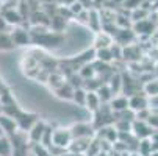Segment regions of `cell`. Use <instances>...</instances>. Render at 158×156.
Masks as SVG:
<instances>
[{
  "instance_id": "10",
  "label": "cell",
  "mask_w": 158,
  "mask_h": 156,
  "mask_svg": "<svg viewBox=\"0 0 158 156\" xmlns=\"http://www.w3.org/2000/svg\"><path fill=\"white\" fill-rule=\"evenodd\" d=\"M91 113H96V111L100 109L102 106V102H100V97L97 92L94 91H88V95H86V105H85Z\"/></svg>"
},
{
  "instance_id": "5",
  "label": "cell",
  "mask_w": 158,
  "mask_h": 156,
  "mask_svg": "<svg viewBox=\"0 0 158 156\" xmlns=\"http://www.w3.org/2000/svg\"><path fill=\"white\" fill-rule=\"evenodd\" d=\"M10 34H11L14 46H30L31 44V33L24 30L22 27H14Z\"/></svg>"
},
{
  "instance_id": "1",
  "label": "cell",
  "mask_w": 158,
  "mask_h": 156,
  "mask_svg": "<svg viewBox=\"0 0 158 156\" xmlns=\"http://www.w3.org/2000/svg\"><path fill=\"white\" fill-rule=\"evenodd\" d=\"M72 141H74V138H72L71 128H56V130H53L52 145H55L61 150H67L69 145L72 144Z\"/></svg>"
},
{
  "instance_id": "13",
  "label": "cell",
  "mask_w": 158,
  "mask_h": 156,
  "mask_svg": "<svg viewBox=\"0 0 158 156\" xmlns=\"http://www.w3.org/2000/svg\"><path fill=\"white\" fill-rule=\"evenodd\" d=\"M14 154V145L6 136L0 138V156H13Z\"/></svg>"
},
{
  "instance_id": "23",
  "label": "cell",
  "mask_w": 158,
  "mask_h": 156,
  "mask_svg": "<svg viewBox=\"0 0 158 156\" xmlns=\"http://www.w3.org/2000/svg\"><path fill=\"white\" fill-rule=\"evenodd\" d=\"M128 156H143V154H141V153H139V151L136 150V151H131V153H130Z\"/></svg>"
},
{
  "instance_id": "7",
  "label": "cell",
  "mask_w": 158,
  "mask_h": 156,
  "mask_svg": "<svg viewBox=\"0 0 158 156\" xmlns=\"http://www.w3.org/2000/svg\"><path fill=\"white\" fill-rule=\"evenodd\" d=\"M2 16L6 19V22L13 27H19L22 24V16L19 13V10H14V8H2Z\"/></svg>"
},
{
  "instance_id": "16",
  "label": "cell",
  "mask_w": 158,
  "mask_h": 156,
  "mask_svg": "<svg viewBox=\"0 0 158 156\" xmlns=\"http://www.w3.org/2000/svg\"><path fill=\"white\" fill-rule=\"evenodd\" d=\"M96 58L105 64L111 62L113 59H114V56H113L111 53V49H100V50H96Z\"/></svg>"
},
{
  "instance_id": "8",
  "label": "cell",
  "mask_w": 158,
  "mask_h": 156,
  "mask_svg": "<svg viewBox=\"0 0 158 156\" xmlns=\"http://www.w3.org/2000/svg\"><path fill=\"white\" fill-rule=\"evenodd\" d=\"M94 44H96V50H100V49H110L111 46H113V38H111V34L110 33H106V31H99L97 33V38H96V41H94Z\"/></svg>"
},
{
  "instance_id": "26",
  "label": "cell",
  "mask_w": 158,
  "mask_h": 156,
  "mask_svg": "<svg viewBox=\"0 0 158 156\" xmlns=\"http://www.w3.org/2000/svg\"><path fill=\"white\" fill-rule=\"evenodd\" d=\"M146 2H149V3H152V5H153V2H155V0H146Z\"/></svg>"
},
{
  "instance_id": "24",
  "label": "cell",
  "mask_w": 158,
  "mask_h": 156,
  "mask_svg": "<svg viewBox=\"0 0 158 156\" xmlns=\"http://www.w3.org/2000/svg\"><path fill=\"white\" fill-rule=\"evenodd\" d=\"M2 136H5V131L2 130V126H0V138H2Z\"/></svg>"
},
{
  "instance_id": "17",
  "label": "cell",
  "mask_w": 158,
  "mask_h": 156,
  "mask_svg": "<svg viewBox=\"0 0 158 156\" xmlns=\"http://www.w3.org/2000/svg\"><path fill=\"white\" fill-rule=\"evenodd\" d=\"M86 95H88V91H86V89H83V87H77L75 91H74V97H72V100H74L75 103L85 106V105H86Z\"/></svg>"
},
{
  "instance_id": "3",
  "label": "cell",
  "mask_w": 158,
  "mask_h": 156,
  "mask_svg": "<svg viewBox=\"0 0 158 156\" xmlns=\"http://www.w3.org/2000/svg\"><path fill=\"white\" fill-rule=\"evenodd\" d=\"M149 105H150V98L144 94H133L128 97V109H131L135 114L141 113L144 109H149Z\"/></svg>"
},
{
  "instance_id": "9",
  "label": "cell",
  "mask_w": 158,
  "mask_h": 156,
  "mask_svg": "<svg viewBox=\"0 0 158 156\" xmlns=\"http://www.w3.org/2000/svg\"><path fill=\"white\" fill-rule=\"evenodd\" d=\"M113 109V113H121V111H127L128 109V97L125 95H114L110 103H108Z\"/></svg>"
},
{
  "instance_id": "19",
  "label": "cell",
  "mask_w": 158,
  "mask_h": 156,
  "mask_svg": "<svg viewBox=\"0 0 158 156\" xmlns=\"http://www.w3.org/2000/svg\"><path fill=\"white\" fill-rule=\"evenodd\" d=\"M147 14H149V10H146V8H143V6H139V8H136V10H133V13H131V19L133 20H146L147 19Z\"/></svg>"
},
{
  "instance_id": "20",
  "label": "cell",
  "mask_w": 158,
  "mask_h": 156,
  "mask_svg": "<svg viewBox=\"0 0 158 156\" xmlns=\"http://www.w3.org/2000/svg\"><path fill=\"white\" fill-rule=\"evenodd\" d=\"M33 153L36 156H53L47 147H44L41 144H33Z\"/></svg>"
},
{
  "instance_id": "15",
  "label": "cell",
  "mask_w": 158,
  "mask_h": 156,
  "mask_svg": "<svg viewBox=\"0 0 158 156\" xmlns=\"http://www.w3.org/2000/svg\"><path fill=\"white\" fill-rule=\"evenodd\" d=\"M110 87H111V91H113V94H119L121 91H122V77L119 75V74H114L111 77V80H110V84H108Z\"/></svg>"
},
{
  "instance_id": "14",
  "label": "cell",
  "mask_w": 158,
  "mask_h": 156,
  "mask_svg": "<svg viewBox=\"0 0 158 156\" xmlns=\"http://www.w3.org/2000/svg\"><path fill=\"white\" fill-rule=\"evenodd\" d=\"M14 42L10 33H0V50H11L14 49Z\"/></svg>"
},
{
  "instance_id": "27",
  "label": "cell",
  "mask_w": 158,
  "mask_h": 156,
  "mask_svg": "<svg viewBox=\"0 0 158 156\" xmlns=\"http://www.w3.org/2000/svg\"><path fill=\"white\" fill-rule=\"evenodd\" d=\"M0 6H2V0H0Z\"/></svg>"
},
{
  "instance_id": "21",
  "label": "cell",
  "mask_w": 158,
  "mask_h": 156,
  "mask_svg": "<svg viewBox=\"0 0 158 156\" xmlns=\"http://www.w3.org/2000/svg\"><path fill=\"white\" fill-rule=\"evenodd\" d=\"M124 8H128V10H136L141 6V0H124Z\"/></svg>"
},
{
  "instance_id": "6",
  "label": "cell",
  "mask_w": 158,
  "mask_h": 156,
  "mask_svg": "<svg viewBox=\"0 0 158 156\" xmlns=\"http://www.w3.org/2000/svg\"><path fill=\"white\" fill-rule=\"evenodd\" d=\"M46 128H47V123L46 122H41V120H36L31 128L28 130V139L31 144H41L42 141V136L46 133Z\"/></svg>"
},
{
  "instance_id": "12",
  "label": "cell",
  "mask_w": 158,
  "mask_h": 156,
  "mask_svg": "<svg viewBox=\"0 0 158 156\" xmlns=\"http://www.w3.org/2000/svg\"><path fill=\"white\" fill-rule=\"evenodd\" d=\"M88 25L93 30H96V33H99L100 27H103V22L99 16V13L96 10H89V17H88Z\"/></svg>"
},
{
  "instance_id": "22",
  "label": "cell",
  "mask_w": 158,
  "mask_h": 156,
  "mask_svg": "<svg viewBox=\"0 0 158 156\" xmlns=\"http://www.w3.org/2000/svg\"><path fill=\"white\" fill-rule=\"evenodd\" d=\"M147 123L153 128V130H158V113H150L149 119H147Z\"/></svg>"
},
{
  "instance_id": "2",
  "label": "cell",
  "mask_w": 158,
  "mask_h": 156,
  "mask_svg": "<svg viewBox=\"0 0 158 156\" xmlns=\"http://www.w3.org/2000/svg\"><path fill=\"white\" fill-rule=\"evenodd\" d=\"M153 131H155V130H153L146 120L135 119V120L131 122V134L136 138V139H139V141L149 139V138L153 134Z\"/></svg>"
},
{
  "instance_id": "4",
  "label": "cell",
  "mask_w": 158,
  "mask_h": 156,
  "mask_svg": "<svg viewBox=\"0 0 158 156\" xmlns=\"http://www.w3.org/2000/svg\"><path fill=\"white\" fill-rule=\"evenodd\" d=\"M71 133H72V138L74 139H81V138H94L96 131L94 126L89 125V123H77L74 126H71Z\"/></svg>"
},
{
  "instance_id": "11",
  "label": "cell",
  "mask_w": 158,
  "mask_h": 156,
  "mask_svg": "<svg viewBox=\"0 0 158 156\" xmlns=\"http://www.w3.org/2000/svg\"><path fill=\"white\" fill-rule=\"evenodd\" d=\"M0 126H2V130H3L5 133H8V134H14L16 130L19 128V126H17V122H16L13 117H10V116H2V114H0Z\"/></svg>"
},
{
  "instance_id": "25",
  "label": "cell",
  "mask_w": 158,
  "mask_h": 156,
  "mask_svg": "<svg viewBox=\"0 0 158 156\" xmlns=\"http://www.w3.org/2000/svg\"><path fill=\"white\" fill-rule=\"evenodd\" d=\"M97 156H108V154H106V153H105V151H100V153H99V154H97Z\"/></svg>"
},
{
  "instance_id": "18",
  "label": "cell",
  "mask_w": 158,
  "mask_h": 156,
  "mask_svg": "<svg viewBox=\"0 0 158 156\" xmlns=\"http://www.w3.org/2000/svg\"><path fill=\"white\" fill-rule=\"evenodd\" d=\"M144 92L147 94V97H156L158 95V80H153V81H149L146 86H144Z\"/></svg>"
}]
</instances>
